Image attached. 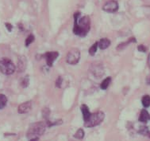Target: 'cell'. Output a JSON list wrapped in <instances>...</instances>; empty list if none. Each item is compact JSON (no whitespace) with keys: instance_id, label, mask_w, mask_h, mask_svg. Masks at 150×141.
Here are the masks:
<instances>
[{"instance_id":"cell-1","label":"cell","mask_w":150,"mask_h":141,"mask_svg":"<svg viewBox=\"0 0 150 141\" xmlns=\"http://www.w3.org/2000/svg\"><path fill=\"white\" fill-rule=\"evenodd\" d=\"M46 123L45 122H37L34 123L29 128L27 132V137L30 140L31 139L38 138L39 136L43 135L45 132V128H46Z\"/></svg>"},{"instance_id":"cell-2","label":"cell","mask_w":150,"mask_h":141,"mask_svg":"<svg viewBox=\"0 0 150 141\" xmlns=\"http://www.w3.org/2000/svg\"><path fill=\"white\" fill-rule=\"evenodd\" d=\"M15 65L11 59L7 57H2L0 59V71L6 75L13 74L15 71Z\"/></svg>"},{"instance_id":"cell-3","label":"cell","mask_w":150,"mask_h":141,"mask_svg":"<svg viewBox=\"0 0 150 141\" xmlns=\"http://www.w3.org/2000/svg\"><path fill=\"white\" fill-rule=\"evenodd\" d=\"M104 113L102 112H97L96 113L91 114L89 119L86 120L84 123L85 127H92L97 126L103 120Z\"/></svg>"},{"instance_id":"cell-4","label":"cell","mask_w":150,"mask_h":141,"mask_svg":"<svg viewBox=\"0 0 150 141\" xmlns=\"http://www.w3.org/2000/svg\"><path fill=\"white\" fill-rule=\"evenodd\" d=\"M81 30V37H84L87 34L89 29H90V19L89 17L84 16L80 18L79 20H78L76 24Z\"/></svg>"},{"instance_id":"cell-5","label":"cell","mask_w":150,"mask_h":141,"mask_svg":"<svg viewBox=\"0 0 150 141\" xmlns=\"http://www.w3.org/2000/svg\"><path fill=\"white\" fill-rule=\"evenodd\" d=\"M80 58V52L78 49L73 48L69 50L66 57V62L70 65H76Z\"/></svg>"},{"instance_id":"cell-6","label":"cell","mask_w":150,"mask_h":141,"mask_svg":"<svg viewBox=\"0 0 150 141\" xmlns=\"http://www.w3.org/2000/svg\"><path fill=\"white\" fill-rule=\"evenodd\" d=\"M104 11L109 12V13H114L117 11L118 9V4L115 0H110V2H107L105 5L103 6Z\"/></svg>"},{"instance_id":"cell-7","label":"cell","mask_w":150,"mask_h":141,"mask_svg":"<svg viewBox=\"0 0 150 141\" xmlns=\"http://www.w3.org/2000/svg\"><path fill=\"white\" fill-rule=\"evenodd\" d=\"M59 56V54L58 52L52 51V52H48L45 54L44 55V57H45V60H46L47 65L49 66H52L54 62L57 60V58Z\"/></svg>"},{"instance_id":"cell-8","label":"cell","mask_w":150,"mask_h":141,"mask_svg":"<svg viewBox=\"0 0 150 141\" xmlns=\"http://www.w3.org/2000/svg\"><path fill=\"white\" fill-rule=\"evenodd\" d=\"M32 109V102L31 101H27L24 103L21 104L18 108V112L20 114L27 113L28 112H30Z\"/></svg>"},{"instance_id":"cell-9","label":"cell","mask_w":150,"mask_h":141,"mask_svg":"<svg viewBox=\"0 0 150 141\" xmlns=\"http://www.w3.org/2000/svg\"><path fill=\"white\" fill-rule=\"evenodd\" d=\"M26 64H27V61L25 57H21L18 59V72H23L26 68Z\"/></svg>"},{"instance_id":"cell-10","label":"cell","mask_w":150,"mask_h":141,"mask_svg":"<svg viewBox=\"0 0 150 141\" xmlns=\"http://www.w3.org/2000/svg\"><path fill=\"white\" fill-rule=\"evenodd\" d=\"M150 119V116L149 112H147V110L145 109H142L141 113H140V117H139V120L141 122L143 123H146Z\"/></svg>"},{"instance_id":"cell-11","label":"cell","mask_w":150,"mask_h":141,"mask_svg":"<svg viewBox=\"0 0 150 141\" xmlns=\"http://www.w3.org/2000/svg\"><path fill=\"white\" fill-rule=\"evenodd\" d=\"M98 47L101 49H105L108 48L110 45V41L108 38H102L101 40L98 42Z\"/></svg>"},{"instance_id":"cell-12","label":"cell","mask_w":150,"mask_h":141,"mask_svg":"<svg viewBox=\"0 0 150 141\" xmlns=\"http://www.w3.org/2000/svg\"><path fill=\"white\" fill-rule=\"evenodd\" d=\"M81 111L83 112V120H84V121L87 120L89 119V117L91 116L90 112H89V109H88V107H87L86 104H83L81 106Z\"/></svg>"},{"instance_id":"cell-13","label":"cell","mask_w":150,"mask_h":141,"mask_svg":"<svg viewBox=\"0 0 150 141\" xmlns=\"http://www.w3.org/2000/svg\"><path fill=\"white\" fill-rule=\"evenodd\" d=\"M110 82H111V78H110V77H108L107 78L103 80V82L101 83V85H100L102 89H103V90L107 89V88H108V86L110 85Z\"/></svg>"},{"instance_id":"cell-14","label":"cell","mask_w":150,"mask_h":141,"mask_svg":"<svg viewBox=\"0 0 150 141\" xmlns=\"http://www.w3.org/2000/svg\"><path fill=\"white\" fill-rule=\"evenodd\" d=\"M142 102L145 108H148L150 106V96L145 95L142 99Z\"/></svg>"},{"instance_id":"cell-15","label":"cell","mask_w":150,"mask_h":141,"mask_svg":"<svg viewBox=\"0 0 150 141\" xmlns=\"http://www.w3.org/2000/svg\"><path fill=\"white\" fill-rule=\"evenodd\" d=\"M7 98L4 94H0V109H3L6 104Z\"/></svg>"},{"instance_id":"cell-16","label":"cell","mask_w":150,"mask_h":141,"mask_svg":"<svg viewBox=\"0 0 150 141\" xmlns=\"http://www.w3.org/2000/svg\"><path fill=\"white\" fill-rule=\"evenodd\" d=\"M83 136H84V131L83 130L82 128H79V130L76 132L74 137L78 139V140H82V139L83 138Z\"/></svg>"},{"instance_id":"cell-17","label":"cell","mask_w":150,"mask_h":141,"mask_svg":"<svg viewBox=\"0 0 150 141\" xmlns=\"http://www.w3.org/2000/svg\"><path fill=\"white\" fill-rule=\"evenodd\" d=\"M98 42H96L95 44H93L92 46H91V48L89 49V54L91 56H94V55L96 54V51H97V48H98Z\"/></svg>"},{"instance_id":"cell-18","label":"cell","mask_w":150,"mask_h":141,"mask_svg":"<svg viewBox=\"0 0 150 141\" xmlns=\"http://www.w3.org/2000/svg\"><path fill=\"white\" fill-rule=\"evenodd\" d=\"M33 41H34V36L33 34L29 35L26 38V40H25V46H29Z\"/></svg>"},{"instance_id":"cell-19","label":"cell","mask_w":150,"mask_h":141,"mask_svg":"<svg viewBox=\"0 0 150 141\" xmlns=\"http://www.w3.org/2000/svg\"><path fill=\"white\" fill-rule=\"evenodd\" d=\"M29 82H30V79H29V77H28L27 76L25 77L22 80V82H21V85H22L23 88H25V87L28 86Z\"/></svg>"},{"instance_id":"cell-20","label":"cell","mask_w":150,"mask_h":141,"mask_svg":"<svg viewBox=\"0 0 150 141\" xmlns=\"http://www.w3.org/2000/svg\"><path fill=\"white\" fill-rule=\"evenodd\" d=\"M139 132L141 133V134H142V135H148V134H149L148 127H145V126H142V127H141V128L139 129Z\"/></svg>"},{"instance_id":"cell-21","label":"cell","mask_w":150,"mask_h":141,"mask_svg":"<svg viewBox=\"0 0 150 141\" xmlns=\"http://www.w3.org/2000/svg\"><path fill=\"white\" fill-rule=\"evenodd\" d=\"M62 83H63V80L61 78V77H59L57 78V80L56 81V86L58 87V88H60Z\"/></svg>"},{"instance_id":"cell-22","label":"cell","mask_w":150,"mask_h":141,"mask_svg":"<svg viewBox=\"0 0 150 141\" xmlns=\"http://www.w3.org/2000/svg\"><path fill=\"white\" fill-rule=\"evenodd\" d=\"M49 115V110L48 109H45L43 110V117L45 118H48Z\"/></svg>"},{"instance_id":"cell-23","label":"cell","mask_w":150,"mask_h":141,"mask_svg":"<svg viewBox=\"0 0 150 141\" xmlns=\"http://www.w3.org/2000/svg\"><path fill=\"white\" fill-rule=\"evenodd\" d=\"M137 49H138L140 52H143V53H145V52L146 51V48H145V46H143V45H140V46L137 47Z\"/></svg>"},{"instance_id":"cell-24","label":"cell","mask_w":150,"mask_h":141,"mask_svg":"<svg viewBox=\"0 0 150 141\" xmlns=\"http://www.w3.org/2000/svg\"><path fill=\"white\" fill-rule=\"evenodd\" d=\"M6 29H7L8 31H10V32H11V30H12V29H13V26H12V25H11V23H6Z\"/></svg>"},{"instance_id":"cell-25","label":"cell","mask_w":150,"mask_h":141,"mask_svg":"<svg viewBox=\"0 0 150 141\" xmlns=\"http://www.w3.org/2000/svg\"><path fill=\"white\" fill-rule=\"evenodd\" d=\"M148 65L149 66L150 68V54L149 55V57H148Z\"/></svg>"},{"instance_id":"cell-26","label":"cell","mask_w":150,"mask_h":141,"mask_svg":"<svg viewBox=\"0 0 150 141\" xmlns=\"http://www.w3.org/2000/svg\"><path fill=\"white\" fill-rule=\"evenodd\" d=\"M30 141H38V138H35V139H31Z\"/></svg>"},{"instance_id":"cell-27","label":"cell","mask_w":150,"mask_h":141,"mask_svg":"<svg viewBox=\"0 0 150 141\" xmlns=\"http://www.w3.org/2000/svg\"><path fill=\"white\" fill-rule=\"evenodd\" d=\"M147 83L149 84H150V77H148L147 78Z\"/></svg>"},{"instance_id":"cell-28","label":"cell","mask_w":150,"mask_h":141,"mask_svg":"<svg viewBox=\"0 0 150 141\" xmlns=\"http://www.w3.org/2000/svg\"><path fill=\"white\" fill-rule=\"evenodd\" d=\"M149 137H150V133H149Z\"/></svg>"}]
</instances>
